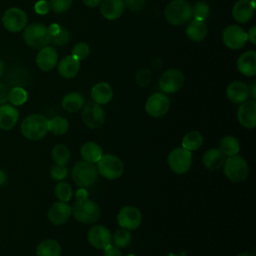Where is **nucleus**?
<instances>
[{"instance_id": "obj_1", "label": "nucleus", "mask_w": 256, "mask_h": 256, "mask_svg": "<svg viewBox=\"0 0 256 256\" xmlns=\"http://www.w3.org/2000/svg\"><path fill=\"white\" fill-rule=\"evenodd\" d=\"M20 131L28 140H41L48 132V119L43 114H30L23 119L20 126Z\"/></svg>"}, {"instance_id": "obj_2", "label": "nucleus", "mask_w": 256, "mask_h": 256, "mask_svg": "<svg viewBox=\"0 0 256 256\" xmlns=\"http://www.w3.org/2000/svg\"><path fill=\"white\" fill-rule=\"evenodd\" d=\"M72 207L74 219L83 224H92L101 216L100 206L91 199H76Z\"/></svg>"}, {"instance_id": "obj_3", "label": "nucleus", "mask_w": 256, "mask_h": 256, "mask_svg": "<svg viewBox=\"0 0 256 256\" xmlns=\"http://www.w3.org/2000/svg\"><path fill=\"white\" fill-rule=\"evenodd\" d=\"M166 21L173 26H180L192 18V6L186 0H172L164 10Z\"/></svg>"}, {"instance_id": "obj_4", "label": "nucleus", "mask_w": 256, "mask_h": 256, "mask_svg": "<svg viewBox=\"0 0 256 256\" xmlns=\"http://www.w3.org/2000/svg\"><path fill=\"white\" fill-rule=\"evenodd\" d=\"M222 167L224 175L231 182H243L249 175V165L247 161L238 154L228 156Z\"/></svg>"}, {"instance_id": "obj_5", "label": "nucleus", "mask_w": 256, "mask_h": 256, "mask_svg": "<svg viewBox=\"0 0 256 256\" xmlns=\"http://www.w3.org/2000/svg\"><path fill=\"white\" fill-rule=\"evenodd\" d=\"M25 43L34 49H41L51 42V34L47 26L42 23H32L25 27L23 32Z\"/></svg>"}, {"instance_id": "obj_6", "label": "nucleus", "mask_w": 256, "mask_h": 256, "mask_svg": "<svg viewBox=\"0 0 256 256\" xmlns=\"http://www.w3.org/2000/svg\"><path fill=\"white\" fill-rule=\"evenodd\" d=\"M73 182L79 187H88L93 185L98 177L96 165L85 160L78 161L74 164L71 170Z\"/></svg>"}, {"instance_id": "obj_7", "label": "nucleus", "mask_w": 256, "mask_h": 256, "mask_svg": "<svg viewBox=\"0 0 256 256\" xmlns=\"http://www.w3.org/2000/svg\"><path fill=\"white\" fill-rule=\"evenodd\" d=\"M98 174L108 180H115L122 176L124 164L120 158L112 154H103L96 165Z\"/></svg>"}, {"instance_id": "obj_8", "label": "nucleus", "mask_w": 256, "mask_h": 256, "mask_svg": "<svg viewBox=\"0 0 256 256\" xmlns=\"http://www.w3.org/2000/svg\"><path fill=\"white\" fill-rule=\"evenodd\" d=\"M167 161L169 168L174 173L185 174L192 166V154L182 146L176 147L169 153Z\"/></svg>"}, {"instance_id": "obj_9", "label": "nucleus", "mask_w": 256, "mask_h": 256, "mask_svg": "<svg viewBox=\"0 0 256 256\" xmlns=\"http://www.w3.org/2000/svg\"><path fill=\"white\" fill-rule=\"evenodd\" d=\"M185 83L184 74L178 69H168L159 78V88L164 93H175L179 91Z\"/></svg>"}, {"instance_id": "obj_10", "label": "nucleus", "mask_w": 256, "mask_h": 256, "mask_svg": "<svg viewBox=\"0 0 256 256\" xmlns=\"http://www.w3.org/2000/svg\"><path fill=\"white\" fill-rule=\"evenodd\" d=\"M81 119L88 128L97 129L105 122V112L100 104L89 102L82 107Z\"/></svg>"}, {"instance_id": "obj_11", "label": "nucleus", "mask_w": 256, "mask_h": 256, "mask_svg": "<svg viewBox=\"0 0 256 256\" xmlns=\"http://www.w3.org/2000/svg\"><path fill=\"white\" fill-rule=\"evenodd\" d=\"M2 23L7 31L17 33L26 27L27 15L22 9L18 7H12L6 10L3 14Z\"/></svg>"}, {"instance_id": "obj_12", "label": "nucleus", "mask_w": 256, "mask_h": 256, "mask_svg": "<svg viewBox=\"0 0 256 256\" xmlns=\"http://www.w3.org/2000/svg\"><path fill=\"white\" fill-rule=\"evenodd\" d=\"M224 45L232 50L242 48L248 41L247 33L238 25H229L222 32Z\"/></svg>"}, {"instance_id": "obj_13", "label": "nucleus", "mask_w": 256, "mask_h": 256, "mask_svg": "<svg viewBox=\"0 0 256 256\" xmlns=\"http://www.w3.org/2000/svg\"><path fill=\"white\" fill-rule=\"evenodd\" d=\"M117 222L121 228L135 230L142 223V214L135 206H124L117 214Z\"/></svg>"}, {"instance_id": "obj_14", "label": "nucleus", "mask_w": 256, "mask_h": 256, "mask_svg": "<svg viewBox=\"0 0 256 256\" xmlns=\"http://www.w3.org/2000/svg\"><path fill=\"white\" fill-rule=\"evenodd\" d=\"M170 108V100L164 93H154L150 95L145 104V110L151 117L158 118L165 115Z\"/></svg>"}, {"instance_id": "obj_15", "label": "nucleus", "mask_w": 256, "mask_h": 256, "mask_svg": "<svg viewBox=\"0 0 256 256\" xmlns=\"http://www.w3.org/2000/svg\"><path fill=\"white\" fill-rule=\"evenodd\" d=\"M87 239L91 246L103 250L112 243V234L107 227L103 225H95L89 229Z\"/></svg>"}, {"instance_id": "obj_16", "label": "nucleus", "mask_w": 256, "mask_h": 256, "mask_svg": "<svg viewBox=\"0 0 256 256\" xmlns=\"http://www.w3.org/2000/svg\"><path fill=\"white\" fill-rule=\"evenodd\" d=\"M47 216L52 224L56 226L63 225L67 223L72 216V207L68 204V202L57 201L52 204Z\"/></svg>"}, {"instance_id": "obj_17", "label": "nucleus", "mask_w": 256, "mask_h": 256, "mask_svg": "<svg viewBox=\"0 0 256 256\" xmlns=\"http://www.w3.org/2000/svg\"><path fill=\"white\" fill-rule=\"evenodd\" d=\"M238 122L247 129L256 127V102L247 100L240 104L237 110Z\"/></svg>"}, {"instance_id": "obj_18", "label": "nucleus", "mask_w": 256, "mask_h": 256, "mask_svg": "<svg viewBox=\"0 0 256 256\" xmlns=\"http://www.w3.org/2000/svg\"><path fill=\"white\" fill-rule=\"evenodd\" d=\"M226 96L232 103L241 104L250 96L249 87L242 81H232L226 88Z\"/></svg>"}, {"instance_id": "obj_19", "label": "nucleus", "mask_w": 256, "mask_h": 256, "mask_svg": "<svg viewBox=\"0 0 256 256\" xmlns=\"http://www.w3.org/2000/svg\"><path fill=\"white\" fill-rule=\"evenodd\" d=\"M57 60V51L53 47L47 45L39 50L36 57V64L40 70L50 71L56 66Z\"/></svg>"}, {"instance_id": "obj_20", "label": "nucleus", "mask_w": 256, "mask_h": 256, "mask_svg": "<svg viewBox=\"0 0 256 256\" xmlns=\"http://www.w3.org/2000/svg\"><path fill=\"white\" fill-rule=\"evenodd\" d=\"M238 71L248 77L256 75V52L253 50L244 52L237 59Z\"/></svg>"}, {"instance_id": "obj_21", "label": "nucleus", "mask_w": 256, "mask_h": 256, "mask_svg": "<svg viewBox=\"0 0 256 256\" xmlns=\"http://www.w3.org/2000/svg\"><path fill=\"white\" fill-rule=\"evenodd\" d=\"M125 8L124 0H102L100 3L101 15L107 20L119 18Z\"/></svg>"}, {"instance_id": "obj_22", "label": "nucleus", "mask_w": 256, "mask_h": 256, "mask_svg": "<svg viewBox=\"0 0 256 256\" xmlns=\"http://www.w3.org/2000/svg\"><path fill=\"white\" fill-rule=\"evenodd\" d=\"M225 161L224 154L219 148H210L206 150L202 156V164L209 171L219 170Z\"/></svg>"}, {"instance_id": "obj_23", "label": "nucleus", "mask_w": 256, "mask_h": 256, "mask_svg": "<svg viewBox=\"0 0 256 256\" xmlns=\"http://www.w3.org/2000/svg\"><path fill=\"white\" fill-rule=\"evenodd\" d=\"M254 10L250 0H237L232 8V16L236 22L246 23L253 17Z\"/></svg>"}, {"instance_id": "obj_24", "label": "nucleus", "mask_w": 256, "mask_h": 256, "mask_svg": "<svg viewBox=\"0 0 256 256\" xmlns=\"http://www.w3.org/2000/svg\"><path fill=\"white\" fill-rule=\"evenodd\" d=\"M19 111L9 104H3L0 106V129L10 130L18 122Z\"/></svg>"}, {"instance_id": "obj_25", "label": "nucleus", "mask_w": 256, "mask_h": 256, "mask_svg": "<svg viewBox=\"0 0 256 256\" xmlns=\"http://www.w3.org/2000/svg\"><path fill=\"white\" fill-rule=\"evenodd\" d=\"M208 33V28L204 20L193 18L188 21L186 27V35L193 42H201L205 39Z\"/></svg>"}, {"instance_id": "obj_26", "label": "nucleus", "mask_w": 256, "mask_h": 256, "mask_svg": "<svg viewBox=\"0 0 256 256\" xmlns=\"http://www.w3.org/2000/svg\"><path fill=\"white\" fill-rule=\"evenodd\" d=\"M80 69V61L72 55L65 56L58 64V72L65 79H71L77 75Z\"/></svg>"}, {"instance_id": "obj_27", "label": "nucleus", "mask_w": 256, "mask_h": 256, "mask_svg": "<svg viewBox=\"0 0 256 256\" xmlns=\"http://www.w3.org/2000/svg\"><path fill=\"white\" fill-rule=\"evenodd\" d=\"M113 97V90L108 83L99 82L91 89V98L97 104H106Z\"/></svg>"}, {"instance_id": "obj_28", "label": "nucleus", "mask_w": 256, "mask_h": 256, "mask_svg": "<svg viewBox=\"0 0 256 256\" xmlns=\"http://www.w3.org/2000/svg\"><path fill=\"white\" fill-rule=\"evenodd\" d=\"M80 154L83 160L95 164L102 157L103 151L102 148L96 142L88 141L82 145L80 149Z\"/></svg>"}, {"instance_id": "obj_29", "label": "nucleus", "mask_w": 256, "mask_h": 256, "mask_svg": "<svg viewBox=\"0 0 256 256\" xmlns=\"http://www.w3.org/2000/svg\"><path fill=\"white\" fill-rule=\"evenodd\" d=\"M61 245L57 240L46 239L41 241L36 248V256H60Z\"/></svg>"}, {"instance_id": "obj_30", "label": "nucleus", "mask_w": 256, "mask_h": 256, "mask_svg": "<svg viewBox=\"0 0 256 256\" xmlns=\"http://www.w3.org/2000/svg\"><path fill=\"white\" fill-rule=\"evenodd\" d=\"M62 107L68 112H77L84 106V98L78 92L67 93L61 101Z\"/></svg>"}, {"instance_id": "obj_31", "label": "nucleus", "mask_w": 256, "mask_h": 256, "mask_svg": "<svg viewBox=\"0 0 256 256\" xmlns=\"http://www.w3.org/2000/svg\"><path fill=\"white\" fill-rule=\"evenodd\" d=\"M219 150L224 154V156L237 155L240 150L239 140L231 135L224 136L219 144Z\"/></svg>"}, {"instance_id": "obj_32", "label": "nucleus", "mask_w": 256, "mask_h": 256, "mask_svg": "<svg viewBox=\"0 0 256 256\" xmlns=\"http://www.w3.org/2000/svg\"><path fill=\"white\" fill-rule=\"evenodd\" d=\"M203 144V136L197 130L187 132L182 139V147L188 151L198 150Z\"/></svg>"}, {"instance_id": "obj_33", "label": "nucleus", "mask_w": 256, "mask_h": 256, "mask_svg": "<svg viewBox=\"0 0 256 256\" xmlns=\"http://www.w3.org/2000/svg\"><path fill=\"white\" fill-rule=\"evenodd\" d=\"M51 157L55 164L65 166L70 161L71 152L65 144H56L51 150Z\"/></svg>"}, {"instance_id": "obj_34", "label": "nucleus", "mask_w": 256, "mask_h": 256, "mask_svg": "<svg viewBox=\"0 0 256 256\" xmlns=\"http://www.w3.org/2000/svg\"><path fill=\"white\" fill-rule=\"evenodd\" d=\"M69 128L68 120L62 116H54L48 119V131L56 136L64 135Z\"/></svg>"}, {"instance_id": "obj_35", "label": "nucleus", "mask_w": 256, "mask_h": 256, "mask_svg": "<svg viewBox=\"0 0 256 256\" xmlns=\"http://www.w3.org/2000/svg\"><path fill=\"white\" fill-rule=\"evenodd\" d=\"M27 99H28L27 91L21 86H14L11 90H9L8 101L13 106L23 105L27 101Z\"/></svg>"}, {"instance_id": "obj_36", "label": "nucleus", "mask_w": 256, "mask_h": 256, "mask_svg": "<svg viewBox=\"0 0 256 256\" xmlns=\"http://www.w3.org/2000/svg\"><path fill=\"white\" fill-rule=\"evenodd\" d=\"M54 193L59 201L68 202L72 198V187L68 182L58 181L54 187Z\"/></svg>"}, {"instance_id": "obj_37", "label": "nucleus", "mask_w": 256, "mask_h": 256, "mask_svg": "<svg viewBox=\"0 0 256 256\" xmlns=\"http://www.w3.org/2000/svg\"><path fill=\"white\" fill-rule=\"evenodd\" d=\"M132 237L129 232V230L120 228L115 231V233L112 235V241L113 244L119 248H125L131 243Z\"/></svg>"}, {"instance_id": "obj_38", "label": "nucleus", "mask_w": 256, "mask_h": 256, "mask_svg": "<svg viewBox=\"0 0 256 256\" xmlns=\"http://www.w3.org/2000/svg\"><path fill=\"white\" fill-rule=\"evenodd\" d=\"M209 12H210L209 5L205 1H198L192 7V16L195 19L205 20L208 17Z\"/></svg>"}, {"instance_id": "obj_39", "label": "nucleus", "mask_w": 256, "mask_h": 256, "mask_svg": "<svg viewBox=\"0 0 256 256\" xmlns=\"http://www.w3.org/2000/svg\"><path fill=\"white\" fill-rule=\"evenodd\" d=\"M90 53V46L85 42H79L74 45L72 48V56L75 57L77 60L81 61L88 57Z\"/></svg>"}, {"instance_id": "obj_40", "label": "nucleus", "mask_w": 256, "mask_h": 256, "mask_svg": "<svg viewBox=\"0 0 256 256\" xmlns=\"http://www.w3.org/2000/svg\"><path fill=\"white\" fill-rule=\"evenodd\" d=\"M68 169L66 166H61V165H57V164H54L51 168H50V171H49V174H50V177L51 179H53L54 181H63L67 175H68Z\"/></svg>"}, {"instance_id": "obj_41", "label": "nucleus", "mask_w": 256, "mask_h": 256, "mask_svg": "<svg viewBox=\"0 0 256 256\" xmlns=\"http://www.w3.org/2000/svg\"><path fill=\"white\" fill-rule=\"evenodd\" d=\"M49 5L53 12L60 14L66 12L71 7L72 0H50Z\"/></svg>"}, {"instance_id": "obj_42", "label": "nucleus", "mask_w": 256, "mask_h": 256, "mask_svg": "<svg viewBox=\"0 0 256 256\" xmlns=\"http://www.w3.org/2000/svg\"><path fill=\"white\" fill-rule=\"evenodd\" d=\"M135 80L137 84L141 87L147 86L151 81V72L147 68H143L139 70L135 75Z\"/></svg>"}, {"instance_id": "obj_43", "label": "nucleus", "mask_w": 256, "mask_h": 256, "mask_svg": "<svg viewBox=\"0 0 256 256\" xmlns=\"http://www.w3.org/2000/svg\"><path fill=\"white\" fill-rule=\"evenodd\" d=\"M69 32L67 29L61 27L59 32L56 33L55 35L52 36L51 38V42H53L55 45H58V46H61V45H64L66 44L68 41H69Z\"/></svg>"}, {"instance_id": "obj_44", "label": "nucleus", "mask_w": 256, "mask_h": 256, "mask_svg": "<svg viewBox=\"0 0 256 256\" xmlns=\"http://www.w3.org/2000/svg\"><path fill=\"white\" fill-rule=\"evenodd\" d=\"M35 11L37 14H40V15H44V14H47L50 10V5H49V2L46 1V0H40L38 1L35 6Z\"/></svg>"}, {"instance_id": "obj_45", "label": "nucleus", "mask_w": 256, "mask_h": 256, "mask_svg": "<svg viewBox=\"0 0 256 256\" xmlns=\"http://www.w3.org/2000/svg\"><path fill=\"white\" fill-rule=\"evenodd\" d=\"M124 3L132 11H139L144 7L145 0H125Z\"/></svg>"}, {"instance_id": "obj_46", "label": "nucleus", "mask_w": 256, "mask_h": 256, "mask_svg": "<svg viewBox=\"0 0 256 256\" xmlns=\"http://www.w3.org/2000/svg\"><path fill=\"white\" fill-rule=\"evenodd\" d=\"M103 256H122L120 248L115 246L114 244H110L103 249Z\"/></svg>"}, {"instance_id": "obj_47", "label": "nucleus", "mask_w": 256, "mask_h": 256, "mask_svg": "<svg viewBox=\"0 0 256 256\" xmlns=\"http://www.w3.org/2000/svg\"><path fill=\"white\" fill-rule=\"evenodd\" d=\"M8 95H9V90L7 86L0 82V106L8 102Z\"/></svg>"}, {"instance_id": "obj_48", "label": "nucleus", "mask_w": 256, "mask_h": 256, "mask_svg": "<svg viewBox=\"0 0 256 256\" xmlns=\"http://www.w3.org/2000/svg\"><path fill=\"white\" fill-rule=\"evenodd\" d=\"M255 34H256V26H252L250 28V30L247 33V37L248 40L252 43V44H256V38H255Z\"/></svg>"}, {"instance_id": "obj_49", "label": "nucleus", "mask_w": 256, "mask_h": 256, "mask_svg": "<svg viewBox=\"0 0 256 256\" xmlns=\"http://www.w3.org/2000/svg\"><path fill=\"white\" fill-rule=\"evenodd\" d=\"M76 198L77 199H86L88 198V192L84 187H81L76 192Z\"/></svg>"}, {"instance_id": "obj_50", "label": "nucleus", "mask_w": 256, "mask_h": 256, "mask_svg": "<svg viewBox=\"0 0 256 256\" xmlns=\"http://www.w3.org/2000/svg\"><path fill=\"white\" fill-rule=\"evenodd\" d=\"M82 1L88 7H96L101 3L102 0H82Z\"/></svg>"}, {"instance_id": "obj_51", "label": "nucleus", "mask_w": 256, "mask_h": 256, "mask_svg": "<svg viewBox=\"0 0 256 256\" xmlns=\"http://www.w3.org/2000/svg\"><path fill=\"white\" fill-rule=\"evenodd\" d=\"M60 28H61V27H60L58 24H56V23H53L52 25H50V26L48 27L51 36H53V35H55L56 33H58L59 30H60Z\"/></svg>"}, {"instance_id": "obj_52", "label": "nucleus", "mask_w": 256, "mask_h": 256, "mask_svg": "<svg viewBox=\"0 0 256 256\" xmlns=\"http://www.w3.org/2000/svg\"><path fill=\"white\" fill-rule=\"evenodd\" d=\"M256 86V83H255V81L252 83V85H251V87L249 88V94L251 95V97H252V100H255L256 99V92H255V87Z\"/></svg>"}, {"instance_id": "obj_53", "label": "nucleus", "mask_w": 256, "mask_h": 256, "mask_svg": "<svg viewBox=\"0 0 256 256\" xmlns=\"http://www.w3.org/2000/svg\"><path fill=\"white\" fill-rule=\"evenodd\" d=\"M6 181H7L6 173L2 169H0V186L4 185L6 183Z\"/></svg>"}, {"instance_id": "obj_54", "label": "nucleus", "mask_w": 256, "mask_h": 256, "mask_svg": "<svg viewBox=\"0 0 256 256\" xmlns=\"http://www.w3.org/2000/svg\"><path fill=\"white\" fill-rule=\"evenodd\" d=\"M237 256H254V255L249 252H242V253H239Z\"/></svg>"}, {"instance_id": "obj_55", "label": "nucleus", "mask_w": 256, "mask_h": 256, "mask_svg": "<svg viewBox=\"0 0 256 256\" xmlns=\"http://www.w3.org/2000/svg\"><path fill=\"white\" fill-rule=\"evenodd\" d=\"M3 69H4L3 63H2V61L0 60V77H1V76H2V74H3Z\"/></svg>"}]
</instances>
